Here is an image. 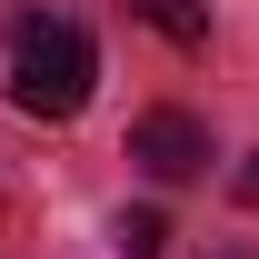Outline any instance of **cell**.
<instances>
[{"label":"cell","mask_w":259,"mask_h":259,"mask_svg":"<svg viewBox=\"0 0 259 259\" xmlns=\"http://www.w3.org/2000/svg\"><path fill=\"white\" fill-rule=\"evenodd\" d=\"M90 80H100V50H90L80 20H60V10H20L10 20V100L30 120H80Z\"/></svg>","instance_id":"1"},{"label":"cell","mask_w":259,"mask_h":259,"mask_svg":"<svg viewBox=\"0 0 259 259\" xmlns=\"http://www.w3.org/2000/svg\"><path fill=\"white\" fill-rule=\"evenodd\" d=\"M120 249L130 259H160L169 249V220H160V209H130V220H120Z\"/></svg>","instance_id":"4"},{"label":"cell","mask_w":259,"mask_h":259,"mask_svg":"<svg viewBox=\"0 0 259 259\" xmlns=\"http://www.w3.org/2000/svg\"><path fill=\"white\" fill-rule=\"evenodd\" d=\"M229 190H239V199H249V209H259V150H249V160H239V180H229Z\"/></svg>","instance_id":"5"},{"label":"cell","mask_w":259,"mask_h":259,"mask_svg":"<svg viewBox=\"0 0 259 259\" xmlns=\"http://www.w3.org/2000/svg\"><path fill=\"white\" fill-rule=\"evenodd\" d=\"M130 10L160 40H180V50H209V10H199V0H130Z\"/></svg>","instance_id":"3"},{"label":"cell","mask_w":259,"mask_h":259,"mask_svg":"<svg viewBox=\"0 0 259 259\" xmlns=\"http://www.w3.org/2000/svg\"><path fill=\"white\" fill-rule=\"evenodd\" d=\"M130 160L150 169V180H199L209 169V130L190 110H140L130 120Z\"/></svg>","instance_id":"2"}]
</instances>
